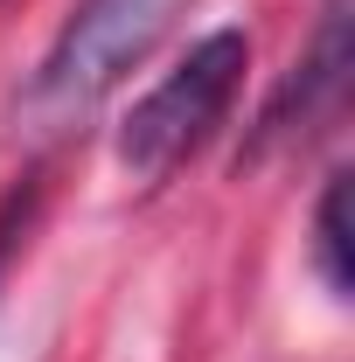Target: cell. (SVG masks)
<instances>
[{"label":"cell","instance_id":"3","mask_svg":"<svg viewBox=\"0 0 355 362\" xmlns=\"http://www.w3.org/2000/svg\"><path fill=\"white\" fill-rule=\"evenodd\" d=\"M313 265L327 279L334 300H349L355 272H349V175H327L320 188V209H313Z\"/></svg>","mask_w":355,"mask_h":362},{"label":"cell","instance_id":"2","mask_svg":"<svg viewBox=\"0 0 355 362\" xmlns=\"http://www.w3.org/2000/svg\"><path fill=\"white\" fill-rule=\"evenodd\" d=\"M244 70H251V35H244V28L202 35V42L126 112V126H119V168L133 181H168L181 160L202 153V139L223 126V112H230V98L244 84Z\"/></svg>","mask_w":355,"mask_h":362},{"label":"cell","instance_id":"1","mask_svg":"<svg viewBox=\"0 0 355 362\" xmlns=\"http://www.w3.org/2000/svg\"><path fill=\"white\" fill-rule=\"evenodd\" d=\"M161 28H168V0H77L70 21L56 28V42H49L42 70L21 90L28 133L42 139L77 133L126 84V70L161 42Z\"/></svg>","mask_w":355,"mask_h":362}]
</instances>
